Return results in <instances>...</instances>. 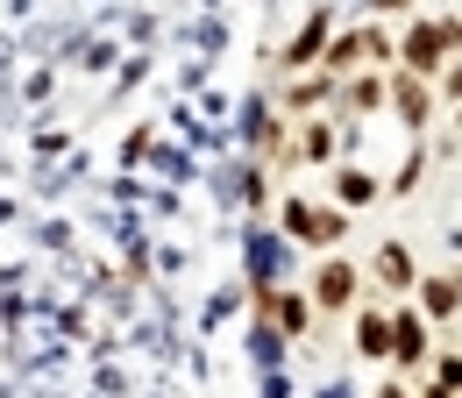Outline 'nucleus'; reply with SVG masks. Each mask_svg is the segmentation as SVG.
Returning a JSON list of instances; mask_svg holds the SVG:
<instances>
[{
  "mask_svg": "<svg viewBox=\"0 0 462 398\" xmlns=\"http://www.w3.org/2000/svg\"><path fill=\"white\" fill-rule=\"evenodd\" d=\"M448 51H456V29H448V22H420V29L405 36V71H434Z\"/></svg>",
  "mask_w": 462,
  "mask_h": 398,
  "instance_id": "f257e3e1",
  "label": "nucleus"
},
{
  "mask_svg": "<svg viewBox=\"0 0 462 398\" xmlns=\"http://www.w3.org/2000/svg\"><path fill=\"white\" fill-rule=\"evenodd\" d=\"M285 227L299 242H335L342 235V214H328V207H306V199H291L285 207Z\"/></svg>",
  "mask_w": 462,
  "mask_h": 398,
  "instance_id": "f03ea898",
  "label": "nucleus"
},
{
  "mask_svg": "<svg viewBox=\"0 0 462 398\" xmlns=\"http://www.w3.org/2000/svg\"><path fill=\"white\" fill-rule=\"evenodd\" d=\"M313 299H320V306H348V299H356V271H348L342 256H335V264H320V278H313Z\"/></svg>",
  "mask_w": 462,
  "mask_h": 398,
  "instance_id": "7ed1b4c3",
  "label": "nucleus"
},
{
  "mask_svg": "<svg viewBox=\"0 0 462 398\" xmlns=\"http://www.w3.org/2000/svg\"><path fill=\"white\" fill-rule=\"evenodd\" d=\"M392 356H399L405 370H420V363H427V328H420L412 313H399V320H392Z\"/></svg>",
  "mask_w": 462,
  "mask_h": 398,
  "instance_id": "20e7f679",
  "label": "nucleus"
},
{
  "mask_svg": "<svg viewBox=\"0 0 462 398\" xmlns=\"http://www.w3.org/2000/svg\"><path fill=\"white\" fill-rule=\"evenodd\" d=\"M420 299H427V313H434V320H456V313H462V278H427Z\"/></svg>",
  "mask_w": 462,
  "mask_h": 398,
  "instance_id": "39448f33",
  "label": "nucleus"
},
{
  "mask_svg": "<svg viewBox=\"0 0 462 398\" xmlns=\"http://www.w3.org/2000/svg\"><path fill=\"white\" fill-rule=\"evenodd\" d=\"M356 341H363V356L384 363V356H392V320H384V313H356Z\"/></svg>",
  "mask_w": 462,
  "mask_h": 398,
  "instance_id": "423d86ee",
  "label": "nucleus"
},
{
  "mask_svg": "<svg viewBox=\"0 0 462 398\" xmlns=\"http://www.w3.org/2000/svg\"><path fill=\"white\" fill-rule=\"evenodd\" d=\"M392 100H399V114H405V121H427V107H434V93L420 86V71H405V79H399V93H392Z\"/></svg>",
  "mask_w": 462,
  "mask_h": 398,
  "instance_id": "0eeeda50",
  "label": "nucleus"
},
{
  "mask_svg": "<svg viewBox=\"0 0 462 398\" xmlns=\"http://www.w3.org/2000/svg\"><path fill=\"white\" fill-rule=\"evenodd\" d=\"M377 278L399 284V292L412 284V256H405V242H384V249H377Z\"/></svg>",
  "mask_w": 462,
  "mask_h": 398,
  "instance_id": "6e6552de",
  "label": "nucleus"
},
{
  "mask_svg": "<svg viewBox=\"0 0 462 398\" xmlns=\"http://www.w3.org/2000/svg\"><path fill=\"white\" fill-rule=\"evenodd\" d=\"M335 199H342V207H370V199H377V178H370V171H342V178H335Z\"/></svg>",
  "mask_w": 462,
  "mask_h": 398,
  "instance_id": "1a4fd4ad",
  "label": "nucleus"
},
{
  "mask_svg": "<svg viewBox=\"0 0 462 398\" xmlns=\"http://www.w3.org/2000/svg\"><path fill=\"white\" fill-rule=\"evenodd\" d=\"M263 306H271V320H278V328H285V335H299V328H306V299H263Z\"/></svg>",
  "mask_w": 462,
  "mask_h": 398,
  "instance_id": "9d476101",
  "label": "nucleus"
},
{
  "mask_svg": "<svg viewBox=\"0 0 462 398\" xmlns=\"http://www.w3.org/2000/svg\"><path fill=\"white\" fill-rule=\"evenodd\" d=\"M320 43H328V14H313V22L299 29V43H291V64H306V57L320 51Z\"/></svg>",
  "mask_w": 462,
  "mask_h": 398,
  "instance_id": "9b49d317",
  "label": "nucleus"
},
{
  "mask_svg": "<svg viewBox=\"0 0 462 398\" xmlns=\"http://www.w3.org/2000/svg\"><path fill=\"white\" fill-rule=\"evenodd\" d=\"M299 157H313V164L335 157V135H328V128H306V135H299Z\"/></svg>",
  "mask_w": 462,
  "mask_h": 398,
  "instance_id": "f8f14e48",
  "label": "nucleus"
},
{
  "mask_svg": "<svg viewBox=\"0 0 462 398\" xmlns=\"http://www.w3.org/2000/svg\"><path fill=\"white\" fill-rule=\"evenodd\" d=\"M370 51H377V36H363V29H356V36L335 43V64H356V57H370Z\"/></svg>",
  "mask_w": 462,
  "mask_h": 398,
  "instance_id": "ddd939ff",
  "label": "nucleus"
},
{
  "mask_svg": "<svg viewBox=\"0 0 462 398\" xmlns=\"http://www.w3.org/2000/svg\"><path fill=\"white\" fill-rule=\"evenodd\" d=\"M377 100H384V86H377V79H356V86H348V107H356V114L377 107Z\"/></svg>",
  "mask_w": 462,
  "mask_h": 398,
  "instance_id": "4468645a",
  "label": "nucleus"
},
{
  "mask_svg": "<svg viewBox=\"0 0 462 398\" xmlns=\"http://www.w3.org/2000/svg\"><path fill=\"white\" fill-rule=\"evenodd\" d=\"M320 93H328V79H306V86H291V107H313Z\"/></svg>",
  "mask_w": 462,
  "mask_h": 398,
  "instance_id": "2eb2a0df",
  "label": "nucleus"
},
{
  "mask_svg": "<svg viewBox=\"0 0 462 398\" xmlns=\"http://www.w3.org/2000/svg\"><path fill=\"white\" fill-rule=\"evenodd\" d=\"M441 377H448V392H462V356H448V363H441Z\"/></svg>",
  "mask_w": 462,
  "mask_h": 398,
  "instance_id": "dca6fc26",
  "label": "nucleus"
},
{
  "mask_svg": "<svg viewBox=\"0 0 462 398\" xmlns=\"http://www.w3.org/2000/svg\"><path fill=\"white\" fill-rule=\"evenodd\" d=\"M441 93H448V100H462V64L448 71V86H441Z\"/></svg>",
  "mask_w": 462,
  "mask_h": 398,
  "instance_id": "f3484780",
  "label": "nucleus"
},
{
  "mask_svg": "<svg viewBox=\"0 0 462 398\" xmlns=\"http://www.w3.org/2000/svg\"><path fill=\"white\" fill-rule=\"evenodd\" d=\"M377 7H412V0H377Z\"/></svg>",
  "mask_w": 462,
  "mask_h": 398,
  "instance_id": "a211bd4d",
  "label": "nucleus"
},
{
  "mask_svg": "<svg viewBox=\"0 0 462 398\" xmlns=\"http://www.w3.org/2000/svg\"><path fill=\"white\" fill-rule=\"evenodd\" d=\"M448 29H456V43H462V22H448Z\"/></svg>",
  "mask_w": 462,
  "mask_h": 398,
  "instance_id": "6ab92c4d",
  "label": "nucleus"
},
{
  "mask_svg": "<svg viewBox=\"0 0 462 398\" xmlns=\"http://www.w3.org/2000/svg\"><path fill=\"white\" fill-rule=\"evenodd\" d=\"M384 398H405V392H384Z\"/></svg>",
  "mask_w": 462,
  "mask_h": 398,
  "instance_id": "aec40b11",
  "label": "nucleus"
}]
</instances>
